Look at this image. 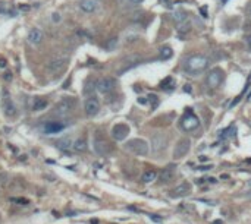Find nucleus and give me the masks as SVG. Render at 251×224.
<instances>
[{
    "label": "nucleus",
    "mask_w": 251,
    "mask_h": 224,
    "mask_svg": "<svg viewBox=\"0 0 251 224\" xmlns=\"http://www.w3.org/2000/svg\"><path fill=\"white\" fill-rule=\"evenodd\" d=\"M200 11H201V13H203V15H204V18H207V12H206V9H204V8H201V9H200Z\"/></svg>",
    "instance_id": "39"
},
{
    "label": "nucleus",
    "mask_w": 251,
    "mask_h": 224,
    "mask_svg": "<svg viewBox=\"0 0 251 224\" xmlns=\"http://www.w3.org/2000/svg\"><path fill=\"white\" fill-rule=\"evenodd\" d=\"M150 218L153 221H162V217H156V215H150Z\"/></svg>",
    "instance_id": "37"
},
{
    "label": "nucleus",
    "mask_w": 251,
    "mask_h": 224,
    "mask_svg": "<svg viewBox=\"0 0 251 224\" xmlns=\"http://www.w3.org/2000/svg\"><path fill=\"white\" fill-rule=\"evenodd\" d=\"M248 18L251 19V3H250V6H248Z\"/></svg>",
    "instance_id": "43"
},
{
    "label": "nucleus",
    "mask_w": 251,
    "mask_h": 224,
    "mask_svg": "<svg viewBox=\"0 0 251 224\" xmlns=\"http://www.w3.org/2000/svg\"><path fill=\"white\" fill-rule=\"evenodd\" d=\"M84 110H85V114H87L88 117H94L97 113L100 112V101L97 100L94 95H90V97L85 100Z\"/></svg>",
    "instance_id": "8"
},
{
    "label": "nucleus",
    "mask_w": 251,
    "mask_h": 224,
    "mask_svg": "<svg viewBox=\"0 0 251 224\" xmlns=\"http://www.w3.org/2000/svg\"><path fill=\"white\" fill-rule=\"evenodd\" d=\"M6 66H8V62H6V59H5V57H0V69H5Z\"/></svg>",
    "instance_id": "34"
},
{
    "label": "nucleus",
    "mask_w": 251,
    "mask_h": 224,
    "mask_svg": "<svg viewBox=\"0 0 251 224\" xmlns=\"http://www.w3.org/2000/svg\"><path fill=\"white\" fill-rule=\"evenodd\" d=\"M222 81H223V70L219 69V67L212 69V70L207 73V76H206V84H207L209 88H216V87H219V85L222 84Z\"/></svg>",
    "instance_id": "5"
},
{
    "label": "nucleus",
    "mask_w": 251,
    "mask_h": 224,
    "mask_svg": "<svg viewBox=\"0 0 251 224\" xmlns=\"http://www.w3.org/2000/svg\"><path fill=\"white\" fill-rule=\"evenodd\" d=\"M74 106H75V98H74V97H63V98L55 106L53 113L56 114L57 117H65V116H68L69 112L74 109Z\"/></svg>",
    "instance_id": "2"
},
{
    "label": "nucleus",
    "mask_w": 251,
    "mask_h": 224,
    "mask_svg": "<svg viewBox=\"0 0 251 224\" xmlns=\"http://www.w3.org/2000/svg\"><path fill=\"white\" fill-rule=\"evenodd\" d=\"M126 149L131 151L135 155H147L150 148H149V144L144 139L135 138V139H131V141L126 142Z\"/></svg>",
    "instance_id": "3"
},
{
    "label": "nucleus",
    "mask_w": 251,
    "mask_h": 224,
    "mask_svg": "<svg viewBox=\"0 0 251 224\" xmlns=\"http://www.w3.org/2000/svg\"><path fill=\"white\" fill-rule=\"evenodd\" d=\"M72 148H74L77 152H84V151H87L88 145H87V139H85V136L78 138V139L72 144Z\"/></svg>",
    "instance_id": "20"
},
{
    "label": "nucleus",
    "mask_w": 251,
    "mask_h": 224,
    "mask_svg": "<svg viewBox=\"0 0 251 224\" xmlns=\"http://www.w3.org/2000/svg\"><path fill=\"white\" fill-rule=\"evenodd\" d=\"M116 44H118V38L116 37H113V38H110V40H107V43H106V48L107 50H113L115 47H116Z\"/></svg>",
    "instance_id": "26"
},
{
    "label": "nucleus",
    "mask_w": 251,
    "mask_h": 224,
    "mask_svg": "<svg viewBox=\"0 0 251 224\" xmlns=\"http://www.w3.org/2000/svg\"><path fill=\"white\" fill-rule=\"evenodd\" d=\"M12 78H13L12 72H6V73L3 75V79H5V81H8V82H9V81H12Z\"/></svg>",
    "instance_id": "33"
},
{
    "label": "nucleus",
    "mask_w": 251,
    "mask_h": 224,
    "mask_svg": "<svg viewBox=\"0 0 251 224\" xmlns=\"http://www.w3.org/2000/svg\"><path fill=\"white\" fill-rule=\"evenodd\" d=\"M69 85H71V78H69V79H66V81L63 82V85H62V87H63V88L66 90V88H69Z\"/></svg>",
    "instance_id": "36"
},
{
    "label": "nucleus",
    "mask_w": 251,
    "mask_h": 224,
    "mask_svg": "<svg viewBox=\"0 0 251 224\" xmlns=\"http://www.w3.org/2000/svg\"><path fill=\"white\" fill-rule=\"evenodd\" d=\"M66 62H68L66 57L53 59V60H50V62L47 63V69H49L50 72H59V70H62L63 67L66 66Z\"/></svg>",
    "instance_id": "16"
},
{
    "label": "nucleus",
    "mask_w": 251,
    "mask_h": 224,
    "mask_svg": "<svg viewBox=\"0 0 251 224\" xmlns=\"http://www.w3.org/2000/svg\"><path fill=\"white\" fill-rule=\"evenodd\" d=\"M250 186H251V180H250Z\"/></svg>",
    "instance_id": "48"
},
{
    "label": "nucleus",
    "mask_w": 251,
    "mask_h": 224,
    "mask_svg": "<svg viewBox=\"0 0 251 224\" xmlns=\"http://www.w3.org/2000/svg\"><path fill=\"white\" fill-rule=\"evenodd\" d=\"M168 146V136L165 133H156L151 138V149L153 152H162Z\"/></svg>",
    "instance_id": "9"
},
{
    "label": "nucleus",
    "mask_w": 251,
    "mask_h": 224,
    "mask_svg": "<svg viewBox=\"0 0 251 224\" xmlns=\"http://www.w3.org/2000/svg\"><path fill=\"white\" fill-rule=\"evenodd\" d=\"M190 148H191V141H190L188 138H182V139H179V141H178V144L175 145V149H173V158H175V160L182 158L184 155H187V154H188Z\"/></svg>",
    "instance_id": "6"
},
{
    "label": "nucleus",
    "mask_w": 251,
    "mask_h": 224,
    "mask_svg": "<svg viewBox=\"0 0 251 224\" xmlns=\"http://www.w3.org/2000/svg\"><path fill=\"white\" fill-rule=\"evenodd\" d=\"M191 192V185L184 182L179 186H176L173 191L171 192V198H181V196H187Z\"/></svg>",
    "instance_id": "15"
},
{
    "label": "nucleus",
    "mask_w": 251,
    "mask_h": 224,
    "mask_svg": "<svg viewBox=\"0 0 251 224\" xmlns=\"http://www.w3.org/2000/svg\"><path fill=\"white\" fill-rule=\"evenodd\" d=\"M99 8H100L99 0H81L80 2V9L85 13H94Z\"/></svg>",
    "instance_id": "14"
},
{
    "label": "nucleus",
    "mask_w": 251,
    "mask_h": 224,
    "mask_svg": "<svg viewBox=\"0 0 251 224\" xmlns=\"http://www.w3.org/2000/svg\"><path fill=\"white\" fill-rule=\"evenodd\" d=\"M248 44H250V47H251V35H250V38H248Z\"/></svg>",
    "instance_id": "46"
},
{
    "label": "nucleus",
    "mask_w": 251,
    "mask_h": 224,
    "mask_svg": "<svg viewBox=\"0 0 251 224\" xmlns=\"http://www.w3.org/2000/svg\"><path fill=\"white\" fill-rule=\"evenodd\" d=\"M94 90H97V88H96V84H87V85H85V88H84V94H85V95H93V91Z\"/></svg>",
    "instance_id": "27"
},
{
    "label": "nucleus",
    "mask_w": 251,
    "mask_h": 224,
    "mask_svg": "<svg viewBox=\"0 0 251 224\" xmlns=\"http://www.w3.org/2000/svg\"><path fill=\"white\" fill-rule=\"evenodd\" d=\"M94 149H96V152L99 154V155H106L109 151H110V145H109V142L102 138V136H96V139H94Z\"/></svg>",
    "instance_id": "12"
},
{
    "label": "nucleus",
    "mask_w": 251,
    "mask_h": 224,
    "mask_svg": "<svg viewBox=\"0 0 251 224\" xmlns=\"http://www.w3.org/2000/svg\"><path fill=\"white\" fill-rule=\"evenodd\" d=\"M209 66H210L209 57L203 56V54H194V56H190L185 60V63H184V70H185V73H188L190 76H198V75L203 73Z\"/></svg>",
    "instance_id": "1"
},
{
    "label": "nucleus",
    "mask_w": 251,
    "mask_h": 224,
    "mask_svg": "<svg viewBox=\"0 0 251 224\" xmlns=\"http://www.w3.org/2000/svg\"><path fill=\"white\" fill-rule=\"evenodd\" d=\"M184 90L187 91V92H191V88H190V85H185V88Z\"/></svg>",
    "instance_id": "41"
},
{
    "label": "nucleus",
    "mask_w": 251,
    "mask_h": 224,
    "mask_svg": "<svg viewBox=\"0 0 251 224\" xmlns=\"http://www.w3.org/2000/svg\"><path fill=\"white\" fill-rule=\"evenodd\" d=\"M175 168H176L175 164H169V166H166V167L162 168V171H160V174H159L160 182L165 183V182H168L169 179H172V176L175 174Z\"/></svg>",
    "instance_id": "18"
},
{
    "label": "nucleus",
    "mask_w": 251,
    "mask_h": 224,
    "mask_svg": "<svg viewBox=\"0 0 251 224\" xmlns=\"http://www.w3.org/2000/svg\"><path fill=\"white\" fill-rule=\"evenodd\" d=\"M57 148L59 149H62V151H66V149H69L71 148V145H72V141L69 139V138H65V139H60V141H57Z\"/></svg>",
    "instance_id": "25"
},
{
    "label": "nucleus",
    "mask_w": 251,
    "mask_h": 224,
    "mask_svg": "<svg viewBox=\"0 0 251 224\" xmlns=\"http://www.w3.org/2000/svg\"><path fill=\"white\" fill-rule=\"evenodd\" d=\"M207 160H209V158L206 157V155H201V157H200V161H207Z\"/></svg>",
    "instance_id": "40"
},
{
    "label": "nucleus",
    "mask_w": 251,
    "mask_h": 224,
    "mask_svg": "<svg viewBox=\"0 0 251 224\" xmlns=\"http://www.w3.org/2000/svg\"><path fill=\"white\" fill-rule=\"evenodd\" d=\"M28 43L33 45H38L43 41V31L38 29V28H33L30 32H28Z\"/></svg>",
    "instance_id": "17"
},
{
    "label": "nucleus",
    "mask_w": 251,
    "mask_h": 224,
    "mask_svg": "<svg viewBox=\"0 0 251 224\" xmlns=\"http://www.w3.org/2000/svg\"><path fill=\"white\" fill-rule=\"evenodd\" d=\"M212 168V166H204V167H200L198 170H210Z\"/></svg>",
    "instance_id": "38"
},
{
    "label": "nucleus",
    "mask_w": 251,
    "mask_h": 224,
    "mask_svg": "<svg viewBox=\"0 0 251 224\" xmlns=\"http://www.w3.org/2000/svg\"><path fill=\"white\" fill-rule=\"evenodd\" d=\"M213 224H223V223H222L220 220H216V221H215V223H213Z\"/></svg>",
    "instance_id": "44"
},
{
    "label": "nucleus",
    "mask_w": 251,
    "mask_h": 224,
    "mask_svg": "<svg viewBox=\"0 0 251 224\" xmlns=\"http://www.w3.org/2000/svg\"><path fill=\"white\" fill-rule=\"evenodd\" d=\"M159 87H160V90H163V91H173L175 90V79L172 78V76H168V78H165L160 82Z\"/></svg>",
    "instance_id": "21"
},
{
    "label": "nucleus",
    "mask_w": 251,
    "mask_h": 224,
    "mask_svg": "<svg viewBox=\"0 0 251 224\" xmlns=\"http://www.w3.org/2000/svg\"><path fill=\"white\" fill-rule=\"evenodd\" d=\"M65 127H66V124L63 123V122H47L43 126V132L46 135H56V133H60Z\"/></svg>",
    "instance_id": "11"
},
{
    "label": "nucleus",
    "mask_w": 251,
    "mask_h": 224,
    "mask_svg": "<svg viewBox=\"0 0 251 224\" xmlns=\"http://www.w3.org/2000/svg\"><path fill=\"white\" fill-rule=\"evenodd\" d=\"M156 179H157V173H156L154 170H147V171L143 174V182H144V183H151V182H154Z\"/></svg>",
    "instance_id": "24"
},
{
    "label": "nucleus",
    "mask_w": 251,
    "mask_h": 224,
    "mask_svg": "<svg viewBox=\"0 0 251 224\" xmlns=\"http://www.w3.org/2000/svg\"><path fill=\"white\" fill-rule=\"evenodd\" d=\"M128 133H129V127L125 123L115 124L113 129H112V138H113L115 141H124L128 136Z\"/></svg>",
    "instance_id": "10"
},
{
    "label": "nucleus",
    "mask_w": 251,
    "mask_h": 224,
    "mask_svg": "<svg viewBox=\"0 0 251 224\" xmlns=\"http://www.w3.org/2000/svg\"><path fill=\"white\" fill-rule=\"evenodd\" d=\"M138 103H140V104H149V98L140 97V98H138Z\"/></svg>",
    "instance_id": "35"
},
{
    "label": "nucleus",
    "mask_w": 251,
    "mask_h": 224,
    "mask_svg": "<svg viewBox=\"0 0 251 224\" xmlns=\"http://www.w3.org/2000/svg\"><path fill=\"white\" fill-rule=\"evenodd\" d=\"M172 19L175 21V22L178 23V25H181L182 22H185V21H188V18H187V12H184V11H176L173 15H172Z\"/></svg>",
    "instance_id": "23"
},
{
    "label": "nucleus",
    "mask_w": 251,
    "mask_h": 224,
    "mask_svg": "<svg viewBox=\"0 0 251 224\" xmlns=\"http://www.w3.org/2000/svg\"><path fill=\"white\" fill-rule=\"evenodd\" d=\"M131 3H141V2H144V0H129Z\"/></svg>",
    "instance_id": "42"
},
{
    "label": "nucleus",
    "mask_w": 251,
    "mask_h": 224,
    "mask_svg": "<svg viewBox=\"0 0 251 224\" xmlns=\"http://www.w3.org/2000/svg\"><path fill=\"white\" fill-rule=\"evenodd\" d=\"M47 106H49V101H47L46 98L37 97V98H34V101H33L31 109H33V112H41V110H46Z\"/></svg>",
    "instance_id": "19"
},
{
    "label": "nucleus",
    "mask_w": 251,
    "mask_h": 224,
    "mask_svg": "<svg viewBox=\"0 0 251 224\" xmlns=\"http://www.w3.org/2000/svg\"><path fill=\"white\" fill-rule=\"evenodd\" d=\"M248 196H250V198H251V192H250V193H248Z\"/></svg>",
    "instance_id": "47"
},
{
    "label": "nucleus",
    "mask_w": 251,
    "mask_h": 224,
    "mask_svg": "<svg viewBox=\"0 0 251 224\" xmlns=\"http://www.w3.org/2000/svg\"><path fill=\"white\" fill-rule=\"evenodd\" d=\"M172 56H173V50H172V47H169V45H163L159 50L160 60H169Z\"/></svg>",
    "instance_id": "22"
},
{
    "label": "nucleus",
    "mask_w": 251,
    "mask_h": 224,
    "mask_svg": "<svg viewBox=\"0 0 251 224\" xmlns=\"http://www.w3.org/2000/svg\"><path fill=\"white\" fill-rule=\"evenodd\" d=\"M52 21L55 23H59L60 21H62V16H60V13H57V12H55L53 15H52Z\"/></svg>",
    "instance_id": "30"
},
{
    "label": "nucleus",
    "mask_w": 251,
    "mask_h": 224,
    "mask_svg": "<svg viewBox=\"0 0 251 224\" xmlns=\"http://www.w3.org/2000/svg\"><path fill=\"white\" fill-rule=\"evenodd\" d=\"M147 98H149V103L151 101V109H156V106L159 104V100H157V97H156L154 94H150Z\"/></svg>",
    "instance_id": "29"
},
{
    "label": "nucleus",
    "mask_w": 251,
    "mask_h": 224,
    "mask_svg": "<svg viewBox=\"0 0 251 224\" xmlns=\"http://www.w3.org/2000/svg\"><path fill=\"white\" fill-rule=\"evenodd\" d=\"M0 13H9L8 3H5V2H2V3H0Z\"/></svg>",
    "instance_id": "31"
},
{
    "label": "nucleus",
    "mask_w": 251,
    "mask_h": 224,
    "mask_svg": "<svg viewBox=\"0 0 251 224\" xmlns=\"http://www.w3.org/2000/svg\"><path fill=\"white\" fill-rule=\"evenodd\" d=\"M18 9H19V11H22V12H28L30 9H31V6H28V5H19V6H18Z\"/></svg>",
    "instance_id": "32"
},
{
    "label": "nucleus",
    "mask_w": 251,
    "mask_h": 224,
    "mask_svg": "<svg viewBox=\"0 0 251 224\" xmlns=\"http://www.w3.org/2000/svg\"><path fill=\"white\" fill-rule=\"evenodd\" d=\"M115 87H116V81L113 78H109V76L99 79L96 82V88L100 94H109L110 91L115 90Z\"/></svg>",
    "instance_id": "7"
},
{
    "label": "nucleus",
    "mask_w": 251,
    "mask_h": 224,
    "mask_svg": "<svg viewBox=\"0 0 251 224\" xmlns=\"http://www.w3.org/2000/svg\"><path fill=\"white\" fill-rule=\"evenodd\" d=\"M11 202H16L18 205H28L30 204L27 198H11Z\"/></svg>",
    "instance_id": "28"
},
{
    "label": "nucleus",
    "mask_w": 251,
    "mask_h": 224,
    "mask_svg": "<svg viewBox=\"0 0 251 224\" xmlns=\"http://www.w3.org/2000/svg\"><path fill=\"white\" fill-rule=\"evenodd\" d=\"M3 95H5V98H3V103H2V107H3V110H5V114H6L8 117H13V116L16 114V107H15L13 101L11 100V97L8 95L6 91H3Z\"/></svg>",
    "instance_id": "13"
},
{
    "label": "nucleus",
    "mask_w": 251,
    "mask_h": 224,
    "mask_svg": "<svg viewBox=\"0 0 251 224\" xmlns=\"http://www.w3.org/2000/svg\"><path fill=\"white\" fill-rule=\"evenodd\" d=\"M181 127L185 132H193V130L200 127V119L190 109H187V113L184 114V117L181 119Z\"/></svg>",
    "instance_id": "4"
},
{
    "label": "nucleus",
    "mask_w": 251,
    "mask_h": 224,
    "mask_svg": "<svg viewBox=\"0 0 251 224\" xmlns=\"http://www.w3.org/2000/svg\"><path fill=\"white\" fill-rule=\"evenodd\" d=\"M91 224H99V223H97V220H91Z\"/></svg>",
    "instance_id": "45"
}]
</instances>
